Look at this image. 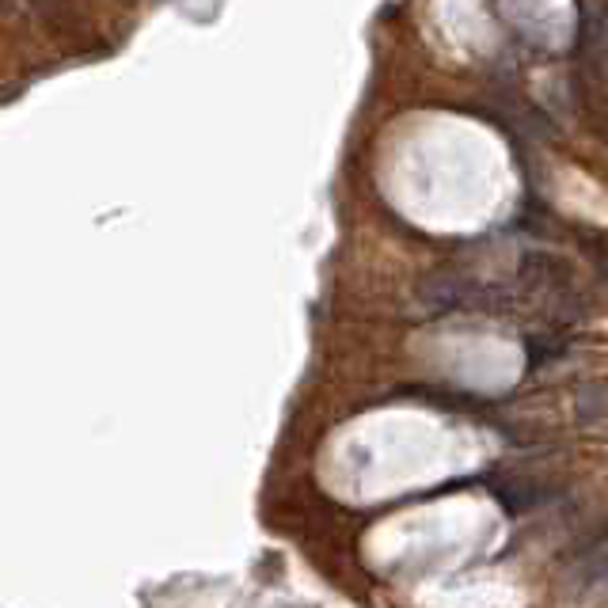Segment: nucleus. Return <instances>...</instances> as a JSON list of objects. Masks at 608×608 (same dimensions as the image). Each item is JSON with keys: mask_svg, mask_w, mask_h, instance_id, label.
Returning a JSON list of instances; mask_svg holds the SVG:
<instances>
[{"mask_svg": "<svg viewBox=\"0 0 608 608\" xmlns=\"http://www.w3.org/2000/svg\"><path fill=\"white\" fill-rule=\"evenodd\" d=\"M472 285L464 278H453V274H434L418 285V301L426 304L430 312H449V308H468V297H472Z\"/></svg>", "mask_w": 608, "mask_h": 608, "instance_id": "1", "label": "nucleus"}, {"mask_svg": "<svg viewBox=\"0 0 608 608\" xmlns=\"http://www.w3.org/2000/svg\"><path fill=\"white\" fill-rule=\"evenodd\" d=\"M582 244H586V255L597 263V270L608 278V232H582Z\"/></svg>", "mask_w": 608, "mask_h": 608, "instance_id": "4", "label": "nucleus"}, {"mask_svg": "<svg viewBox=\"0 0 608 608\" xmlns=\"http://www.w3.org/2000/svg\"><path fill=\"white\" fill-rule=\"evenodd\" d=\"M605 411H608V388L586 384V388L578 392V418H582V422H593V418H601Z\"/></svg>", "mask_w": 608, "mask_h": 608, "instance_id": "2", "label": "nucleus"}, {"mask_svg": "<svg viewBox=\"0 0 608 608\" xmlns=\"http://www.w3.org/2000/svg\"><path fill=\"white\" fill-rule=\"evenodd\" d=\"M578 574H582L586 582H605L608 578V536L593 551H586V559L578 563Z\"/></svg>", "mask_w": 608, "mask_h": 608, "instance_id": "3", "label": "nucleus"}]
</instances>
